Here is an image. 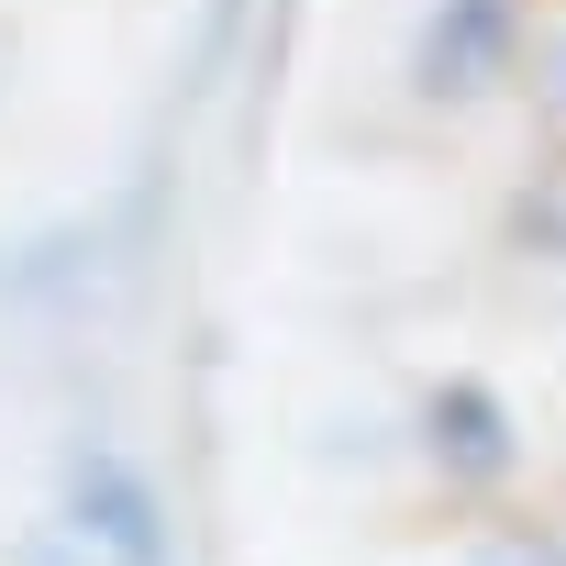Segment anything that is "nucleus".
<instances>
[{"label": "nucleus", "mask_w": 566, "mask_h": 566, "mask_svg": "<svg viewBox=\"0 0 566 566\" xmlns=\"http://www.w3.org/2000/svg\"><path fill=\"white\" fill-rule=\"evenodd\" d=\"M67 522H78V544H101L112 566H167V511H156V478L123 455V444H90L78 467H67Z\"/></svg>", "instance_id": "obj_1"}]
</instances>
